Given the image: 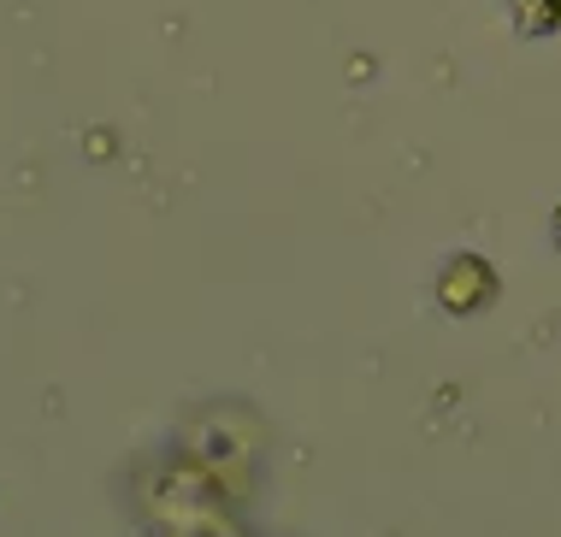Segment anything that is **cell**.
Instances as JSON below:
<instances>
[{
  "instance_id": "obj_1",
  "label": "cell",
  "mask_w": 561,
  "mask_h": 537,
  "mask_svg": "<svg viewBox=\"0 0 561 537\" xmlns=\"http://www.w3.org/2000/svg\"><path fill=\"white\" fill-rule=\"evenodd\" d=\"M148 519L160 526V537H231V514L214 496V472L202 460L148 479Z\"/></svg>"
},
{
  "instance_id": "obj_2",
  "label": "cell",
  "mask_w": 561,
  "mask_h": 537,
  "mask_svg": "<svg viewBox=\"0 0 561 537\" xmlns=\"http://www.w3.org/2000/svg\"><path fill=\"white\" fill-rule=\"evenodd\" d=\"M491 301V272L479 266V260H455L449 278H444V307L455 313H473V307Z\"/></svg>"
}]
</instances>
